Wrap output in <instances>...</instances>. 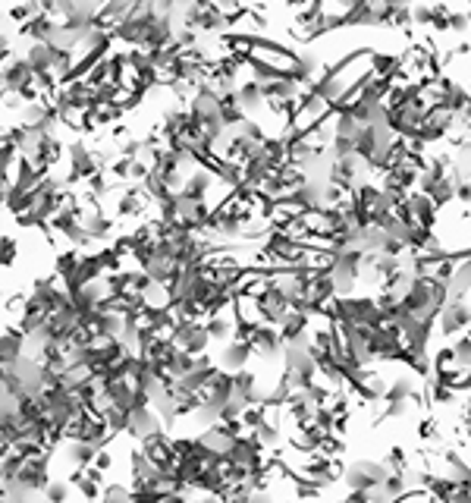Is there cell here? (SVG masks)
I'll return each mask as SVG.
<instances>
[{"label":"cell","instance_id":"cell-37","mask_svg":"<svg viewBox=\"0 0 471 503\" xmlns=\"http://www.w3.org/2000/svg\"><path fill=\"white\" fill-rule=\"evenodd\" d=\"M336 6H340L342 13H349V10H355V6H359V0H336Z\"/></svg>","mask_w":471,"mask_h":503},{"label":"cell","instance_id":"cell-4","mask_svg":"<svg viewBox=\"0 0 471 503\" xmlns=\"http://www.w3.org/2000/svg\"><path fill=\"white\" fill-rule=\"evenodd\" d=\"M164 428H167L164 419L154 412V406H136L129 412V434L136 440H145V438H151V434H160Z\"/></svg>","mask_w":471,"mask_h":503},{"label":"cell","instance_id":"cell-2","mask_svg":"<svg viewBox=\"0 0 471 503\" xmlns=\"http://www.w3.org/2000/svg\"><path fill=\"white\" fill-rule=\"evenodd\" d=\"M252 350H254V355H258V359H264V362L280 359L283 350H286L280 327H273V324H261L258 331L252 333Z\"/></svg>","mask_w":471,"mask_h":503},{"label":"cell","instance_id":"cell-1","mask_svg":"<svg viewBox=\"0 0 471 503\" xmlns=\"http://www.w3.org/2000/svg\"><path fill=\"white\" fill-rule=\"evenodd\" d=\"M387 475H389L387 462L359 459V462H352V466H346V472H342V485H346V491H371V488L383 485Z\"/></svg>","mask_w":471,"mask_h":503},{"label":"cell","instance_id":"cell-34","mask_svg":"<svg viewBox=\"0 0 471 503\" xmlns=\"http://www.w3.org/2000/svg\"><path fill=\"white\" fill-rule=\"evenodd\" d=\"M336 503H371V494L368 491H349V497H342Z\"/></svg>","mask_w":471,"mask_h":503},{"label":"cell","instance_id":"cell-10","mask_svg":"<svg viewBox=\"0 0 471 503\" xmlns=\"http://www.w3.org/2000/svg\"><path fill=\"white\" fill-rule=\"evenodd\" d=\"M211 186H214V170L198 167V170L186 179V186H183V192H179V196L195 198V201H205V196H207V189H211Z\"/></svg>","mask_w":471,"mask_h":503},{"label":"cell","instance_id":"cell-38","mask_svg":"<svg viewBox=\"0 0 471 503\" xmlns=\"http://www.w3.org/2000/svg\"><path fill=\"white\" fill-rule=\"evenodd\" d=\"M44 503H47V500H44Z\"/></svg>","mask_w":471,"mask_h":503},{"label":"cell","instance_id":"cell-20","mask_svg":"<svg viewBox=\"0 0 471 503\" xmlns=\"http://www.w3.org/2000/svg\"><path fill=\"white\" fill-rule=\"evenodd\" d=\"M167 371H170L173 378H186L188 371H195V355H192V352H186V350H179V352H176V359L170 362V368H167Z\"/></svg>","mask_w":471,"mask_h":503},{"label":"cell","instance_id":"cell-17","mask_svg":"<svg viewBox=\"0 0 471 503\" xmlns=\"http://www.w3.org/2000/svg\"><path fill=\"white\" fill-rule=\"evenodd\" d=\"M254 440H258L264 450H277L280 447V440H283V434H280V428H277V421H264V425H258L254 428Z\"/></svg>","mask_w":471,"mask_h":503},{"label":"cell","instance_id":"cell-30","mask_svg":"<svg viewBox=\"0 0 471 503\" xmlns=\"http://www.w3.org/2000/svg\"><path fill=\"white\" fill-rule=\"evenodd\" d=\"M94 466H98L101 472H110V469H113V453L107 450V447H101L98 456H94Z\"/></svg>","mask_w":471,"mask_h":503},{"label":"cell","instance_id":"cell-13","mask_svg":"<svg viewBox=\"0 0 471 503\" xmlns=\"http://www.w3.org/2000/svg\"><path fill=\"white\" fill-rule=\"evenodd\" d=\"M396 400H418V384H415V374H396L389 381V390L383 402H396Z\"/></svg>","mask_w":471,"mask_h":503},{"label":"cell","instance_id":"cell-27","mask_svg":"<svg viewBox=\"0 0 471 503\" xmlns=\"http://www.w3.org/2000/svg\"><path fill=\"white\" fill-rule=\"evenodd\" d=\"M434 19H437V6H427V4L412 6V23H418V25H434Z\"/></svg>","mask_w":471,"mask_h":503},{"label":"cell","instance_id":"cell-24","mask_svg":"<svg viewBox=\"0 0 471 503\" xmlns=\"http://www.w3.org/2000/svg\"><path fill=\"white\" fill-rule=\"evenodd\" d=\"M383 462H387L389 472H408V469H412V462H408V456H406V450H402V447H393Z\"/></svg>","mask_w":471,"mask_h":503},{"label":"cell","instance_id":"cell-28","mask_svg":"<svg viewBox=\"0 0 471 503\" xmlns=\"http://www.w3.org/2000/svg\"><path fill=\"white\" fill-rule=\"evenodd\" d=\"M132 167H136V158H120V160H113L110 177H113V179H132Z\"/></svg>","mask_w":471,"mask_h":503},{"label":"cell","instance_id":"cell-16","mask_svg":"<svg viewBox=\"0 0 471 503\" xmlns=\"http://www.w3.org/2000/svg\"><path fill=\"white\" fill-rule=\"evenodd\" d=\"M365 129V126L355 120V113L352 110H340L333 117V132L336 136H346V139H359V132Z\"/></svg>","mask_w":471,"mask_h":503},{"label":"cell","instance_id":"cell-14","mask_svg":"<svg viewBox=\"0 0 471 503\" xmlns=\"http://www.w3.org/2000/svg\"><path fill=\"white\" fill-rule=\"evenodd\" d=\"M32 63V70L35 72H53V60H57V53H53L51 44H41V42H35L29 48V57H25Z\"/></svg>","mask_w":471,"mask_h":503},{"label":"cell","instance_id":"cell-12","mask_svg":"<svg viewBox=\"0 0 471 503\" xmlns=\"http://www.w3.org/2000/svg\"><path fill=\"white\" fill-rule=\"evenodd\" d=\"M408 208H412L415 220L421 227H434V217H437V201L424 192H408Z\"/></svg>","mask_w":471,"mask_h":503},{"label":"cell","instance_id":"cell-33","mask_svg":"<svg viewBox=\"0 0 471 503\" xmlns=\"http://www.w3.org/2000/svg\"><path fill=\"white\" fill-rule=\"evenodd\" d=\"M456 198H459L462 205H471V183L468 179H462V183L456 186Z\"/></svg>","mask_w":471,"mask_h":503},{"label":"cell","instance_id":"cell-8","mask_svg":"<svg viewBox=\"0 0 471 503\" xmlns=\"http://www.w3.org/2000/svg\"><path fill=\"white\" fill-rule=\"evenodd\" d=\"M101 447L94 444H85V440H63V459L72 472H85L89 466H94V456H98Z\"/></svg>","mask_w":471,"mask_h":503},{"label":"cell","instance_id":"cell-36","mask_svg":"<svg viewBox=\"0 0 471 503\" xmlns=\"http://www.w3.org/2000/svg\"><path fill=\"white\" fill-rule=\"evenodd\" d=\"M389 10H408V0H383Z\"/></svg>","mask_w":471,"mask_h":503},{"label":"cell","instance_id":"cell-19","mask_svg":"<svg viewBox=\"0 0 471 503\" xmlns=\"http://www.w3.org/2000/svg\"><path fill=\"white\" fill-rule=\"evenodd\" d=\"M456 186H459V183H456V179H453V177H446V179H440V183H437V189H434V192H430V198H434V201H437V208H443V205H449V201H453V198H456Z\"/></svg>","mask_w":471,"mask_h":503},{"label":"cell","instance_id":"cell-15","mask_svg":"<svg viewBox=\"0 0 471 503\" xmlns=\"http://www.w3.org/2000/svg\"><path fill=\"white\" fill-rule=\"evenodd\" d=\"M261 104H264V89H261V82H242L239 85V107L248 113L261 110Z\"/></svg>","mask_w":471,"mask_h":503},{"label":"cell","instance_id":"cell-7","mask_svg":"<svg viewBox=\"0 0 471 503\" xmlns=\"http://www.w3.org/2000/svg\"><path fill=\"white\" fill-rule=\"evenodd\" d=\"M98 173V158L89 151V145L72 142L70 145V179H91Z\"/></svg>","mask_w":471,"mask_h":503},{"label":"cell","instance_id":"cell-11","mask_svg":"<svg viewBox=\"0 0 471 503\" xmlns=\"http://www.w3.org/2000/svg\"><path fill=\"white\" fill-rule=\"evenodd\" d=\"M205 327H207L214 343H230L233 333H236V314H226V312L211 314V318L205 321Z\"/></svg>","mask_w":471,"mask_h":503},{"label":"cell","instance_id":"cell-21","mask_svg":"<svg viewBox=\"0 0 471 503\" xmlns=\"http://www.w3.org/2000/svg\"><path fill=\"white\" fill-rule=\"evenodd\" d=\"M453 352H456V365L471 368V333H459V337H456Z\"/></svg>","mask_w":471,"mask_h":503},{"label":"cell","instance_id":"cell-31","mask_svg":"<svg viewBox=\"0 0 471 503\" xmlns=\"http://www.w3.org/2000/svg\"><path fill=\"white\" fill-rule=\"evenodd\" d=\"M16 249H19V246L13 243L10 236H4V267H10L13 261H16Z\"/></svg>","mask_w":471,"mask_h":503},{"label":"cell","instance_id":"cell-23","mask_svg":"<svg viewBox=\"0 0 471 503\" xmlns=\"http://www.w3.org/2000/svg\"><path fill=\"white\" fill-rule=\"evenodd\" d=\"M211 343H214V340H211V333H207V327H201V331L195 333L192 340H188V343L183 346V350H186V352H192V355H205V352H207V346H211Z\"/></svg>","mask_w":471,"mask_h":503},{"label":"cell","instance_id":"cell-3","mask_svg":"<svg viewBox=\"0 0 471 503\" xmlns=\"http://www.w3.org/2000/svg\"><path fill=\"white\" fill-rule=\"evenodd\" d=\"M437 324H440V337H459L465 327H471V308L462 299L446 302V308L440 312Z\"/></svg>","mask_w":471,"mask_h":503},{"label":"cell","instance_id":"cell-26","mask_svg":"<svg viewBox=\"0 0 471 503\" xmlns=\"http://www.w3.org/2000/svg\"><path fill=\"white\" fill-rule=\"evenodd\" d=\"M352 154H359V142L355 139H346V136H336L333 139V158H352Z\"/></svg>","mask_w":471,"mask_h":503},{"label":"cell","instance_id":"cell-29","mask_svg":"<svg viewBox=\"0 0 471 503\" xmlns=\"http://www.w3.org/2000/svg\"><path fill=\"white\" fill-rule=\"evenodd\" d=\"M449 29L453 32H468L471 29V19H468V13H449Z\"/></svg>","mask_w":471,"mask_h":503},{"label":"cell","instance_id":"cell-25","mask_svg":"<svg viewBox=\"0 0 471 503\" xmlns=\"http://www.w3.org/2000/svg\"><path fill=\"white\" fill-rule=\"evenodd\" d=\"M415 400H396V402H387L383 406V419H406L408 412H412Z\"/></svg>","mask_w":471,"mask_h":503},{"label":"cell","instance_id":"cell-22","mask_svg":"<svg viewBox=\"0 0 471 503\" xmlns=\"http://www.w3.org/2000/svg\"><path fill=\"white\" fill-rule=\"evenodd\" d=\"M44 500L47 503H66L70 500V485H66L63 478H53L51 485H47V491H44Z\"/></svg>","mask_w":471,"mask_h":503},{"label":"cell","instance_id":"cell-6","mask_svg":"<svg viewBox=\"0 0 471 503\" xmlns=\"http://www.w3.org/2000/svg\"><path fill=\"white\" fill-rule=\"evenodd\" d=\"M252 355H254L252 343H245V340H230V343L217 352V368L236 374V371H242V368H248V359H252Z\"/></svg>","mask_w":471,"mask_h":503},{"label":"cell","instance_id":"cell-9","mask_svg":"<svg viewBox=\"0 0 471 503\" xmlns=\"http://www.w3.org/2000/svg\"><path fill=\"white\" fill-rule=\"evenodd\" d=\"M22 355H25V333L19 327L6 324L4 333H0V359H4V365H13Z\"/></svg>","mask_w":471,"mask_h":503},{"label":"cell","instance_id":"cell-32","mask_svg":"<svg viewBox=\"0 0 471 503\" xmlns=\"http://www.w3.org/2000/svg\"><path fill=\"white\" fill-rule=\"evenodd\" d=\"M192 503H226V497L224 494H217V491H201Z\"/></svg>","mask_w":471,"mask_h":503},{"label":"cell","instance_id":"cell-18","mask_svg":"<svg viewBox=\"0 0 471 503\" xmlns=\"http://www.w3.org/2000/svg\"><path fill=\"white\" fill-rule=\"evenodd\" d=\"M104 425L110 428V434L117 438V434H123V431H129V409H120V406H110L104 415Z\"/></svg>","mask_w":471,"mask_h":503},{"label":"cell","instance_id":"cell-35","mask_svg":"<svg viewBox=\"0 0 471 503\" xmlns=\"http://www.w3.org/2000/svg\"><path fill=\"white\" fill-rule=\"evenodd\" d=\"M418 434H421V438H437L434 421H430V419H424V421H421V428H418Z\"/></svg>","mask_w":471,"mask_h":503},{"label":"cell","instance_id":"cell-5","mask_svg":"<svg viewBox=\"0 0 471 503\" xmlns=\"http://www.w3.org/2000/svg\"><path fill=\"white\" fill-rule=\"evenodd\" d=\"M16 481L29 485L32 491L44 494L47 485L53 481V478H51V453H47V456H38V459H25V466H22V472H19Z\"/></svg>","mask_w":471,"mask_h":503}]
</instances>
